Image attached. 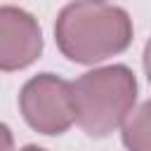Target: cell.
Here are the masks:
<instances>
[{
    "mask_svg": "<svg viewBox=\"0 0 151 151\" xmlns=\"http://www.w3.org/2000/svg\"><path fill=\"white\" fill-rule=\"evenodd\" d=\"M134 28L130 14L109 2H68L54 21L59 52L76 64H99L125 52Z\"/></svg>",
    "mask_w": 151,
    "mask_h": 151,
    "instance_id": "cell-1",
    "label": "cell"
},
{
    "mask_svg": "<svg viewBox=\"0 0 151 151\" xmlns=\"http://www.w3.org/2000/svg\"><path fill=\"white\" fill-rule=\"evenodd\" d=\"M73 118L90 137H106L123 127L137 101V78L125 64L99 66L71 83Z\"/></svg>",
    "mask_w": 151,
    "mask_h": 151,
    "instance_id": "cell-2",
    "label": "cell"
},
{
    "mask_svg": "<svg viewBox=\"0 0 151 151\" xmlns=\"http://www.w3.org/2000/svg\"><path fill=\"white\" fill-rule=\"evenodd\" d=\"M19 111L35 132L47 137L64 134L76 123L71 83L54 73L33 76L19 92Z\"/></svg>",
    "mask_w": 151,
    "mask_h": 151,
    "instance_id": "cell-3",
    "label": "cell"
},
{
    "mask_svg": "<svg viewBox=\"0 0 151 151\" xmlns=\"http://www.w3.org/2000/svg\"><path fill=\"white\" fill-rule=\"evenodd\" d=\"M40 54L42 28L38 19L21 7L0 5V71H21Z\"/></svg>",
    "mask_w": 151,
    "mask_h": 151,
    "instance_id": "cell-4",
    "label": "cell"
},
{
    "mask_svg": "<svg viewBox=\"0 0 151 151\" xmlns=\"http://www.w3.org/2000/svg\"><path fill=\"white\" fill-rule=\"evenodd\" d=\"M120 137L127 151H151V99L132 109L120 127Z\"/></svg>",
    "mask_w": 151,
    "mask_h": 151,
    "instance_id": "cell-5",
    "label": "cell"
},
{
    "mask_svg": "<svg viewBox=\"0 0 151 151\" xmlns=\"http://www.w3.org/2000/svg\"><path fill=\"white\" fill-rule=\"evenodd\" d=\"M0 151H14V134L5 123H0Z\"/></svg>",
    "mask_w": 151,
    "mask_h": 151,
    "instance_id": "cell-6",
    "label": "cell"
},
{
    "mask_svg": "<svg viewBox=\"0 0 151 151\" xmlns=\"http://www.w3.org/2000/svg\"><path fill=\"white\" fill-rule=\"evenodd\" d=\"M142 64H144V73H146V80L151 83V38H149V40H146V45H144Z\"/></svg>",
    "mask_w": 151,
    "mask_h": 151,
    "instance_id": "cell-7",
    "label": "cell"
},
{
    "mask_svg": "<svg viewBox=\"0 0 151 151\" xmlns=\"http://www.w3.org/2000/svg\"><path fill=\"white\" fill-rule=\"evenodd\" d=\"M19 151H47V149H42V146H35V144H26L24 149H19Z\"/></svg>",
    "mask_w": 151,
    "mask_h": 151,
    "instance_id": "cell-8",
    "label": "cell"
}]
</instances>
